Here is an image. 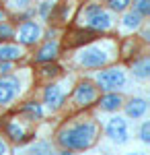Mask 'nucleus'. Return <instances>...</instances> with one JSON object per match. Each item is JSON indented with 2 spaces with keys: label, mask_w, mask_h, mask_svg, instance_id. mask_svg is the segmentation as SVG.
<instances>
[{
  "label": "nucleus",
  "mask_w": 150,
  "mask_h": 155,
  "mask_svg": "<svg viewBox=\"0 0 150 155\" xmlns=\"http://www.w3.org/2000/svg\"><path fill=\"white\" fill-rule=\"evenodd\" d=\"M99 134H101V126L97 120H66L56 130L54 143L66 151H86L97 143Z\"/></svg>",
  "instance_id": "1"
},
{
  "label": "nucleus",
  "mask_w": 150,
  "mask_h": 155,
  "mask_svg": "<svg viewBox=\"0 0 150 155\" xmlns=\"http://www.w3.org/2000/svg\"><path fill=\"white\" fill-rule=\"evenodd\" d=\"M117 58V44L109 37H103V41L99 44V39H95L91 44L78 48V54L74 56V64L82 71H99L103 66H109Z\"/></svg>",
  "instance_id": "2"
},
{
  "label": "nucleus",
  "mask_w": 150,
  "mask_h": 155,
  "mask_svg": "<svg viewBox=\"0 0 150 155\" xmlns=\"http://www.w3.org/2000/svg\"><path fill=\"white\" fill-rule=\"evenodd\" d=\"M76 19V25H82V27H89L97 33H107L113 29V15L111 11H107L101 2H86V4H80L78 11L74 15Z\"/></svg>",
  "instance_id": "3"
},
{
  "label": "nucleus",
  "mask_w": 150,
  "mask_h": 155,
  "mask_svg": "<svg viewBox=\"0 0 150 155\" xmlns=\"http://www.w3.org/2000/svg\"><path fill=\"white\" fill-rule=\"evenodd\" d=\"M0 120H2V122H0V130L4 132V137H6L8 143L23 147V145H27L29 141L35 139L33 132H29L23 126V122L19 120V114H17V112H14V114H6V116H2Z\"/></svg>",
  "instance_id": "4"
},
{
  "label": "nucleus",
  "mask_w": 150,
  "mask_h": 155,
  "mask_svg": "<svg viewBox=\"0 0 150 155\" xmlns=\"http://www.w3.org/2000/svg\"><path fill=\"white\" fill-rule=\"evenodd\" d=\"M99 87L91 79H80L72 89V106L76 110H89L95 106L97 97H99Z\"/></svg>",
  "instance_id": "5"
},
{
  "label": "nucleus",
  "mask_w": 150,
  "mask_h": 155,
  "mask_svg": "<svg viewBox=\"0 0 150 155\" xmlns=\"http://www.w3.org/2000/svg\"><path fill=\"white\" fill-rule=\"evenodd\" d=\"M99 35H101V33L92 31L89 27H82V25L68 27L66 33H64V37H62V41H60V46L64 50H78V48H82V46L95 41V39H99Z\"/></svg>",
  "instance_id": "6"
},
{
  "label": "nucleus",
  "mask_w": 150,
  "mask_h": 155,
  "mask_svg": "<svg viewBox=\"0 0 150 155\" xmlns=\"http://www.w3.org/2000/svg\"><path fill=\"white\" fill-rule=\"evenodd\" d=\"M99 91H119L126 87V72L119 66H103L95 77Z\"/></svg>",
  "instance_id": "7"
},
{
  "label": "nucleus",
  "mask_w": 150,
  "mask_h": 155,
  "mask_svg": "<svg viewBox=\"0 0 150 155\" xmlns=\"http://www.w3.org/2000/svg\"><path fill=\"white\" fill-rule=\"evenodd\" d=\"M43 37V27L37 23L35 19L21 21L19 27L14 29V39L17 44H21L23 48H35Z\"/></svg>",
  "instance_id": "8"
},
{
  "label": "nucleus",
  "mask_w": 150,
  "mask_h": 155,
  "mask_svg": "<svg viewBox=\"0 0 150 155\" xmlns=\"http://www.w3.org/2000/svg\"><path fill=\"white\" fill-rule=\"evenodd\" d=\"M23 91V83L17 74L6 72V74H0V107H8L21 95Z\"/></svg>",
  "instance_id": "9"
},
{
  "label": "nucleus",
  "mask_w": 150,
  "mask_h": 155,
  "mask_svg": "<svg viewBox=\"0 0 150 155\" xmlns=\"http://www.w3.org/2000/svg\"><path fill=\"white\" fill-rule=\"evenodd\" d=\"M43 106H45L47 112H52V114H56L60 112L64 104H66V91L62 89V85L56 83V81H49L45 83V89H43V101H41Z\"/></svg>",
  "instance_id": "10"
},
{
  "label": "nucleus",
  "mask_w": 150,
  "mask_h": 155,
  "mask_svg": "<svg viewBox=\"0 0 150 155\" xmlns=\"http://www.w3.org/2000/svg\"><path fill=\"white\" fill-rule=\"evenodd\" d=\"M78 6H80V4H76V0H60L58 4H54L47 23L58 25V27L72 23V19H74L76 11H78Z\"/></svg>",
  "instance_id": "11"
},
{
  "label": "nucleus",
  "mask_w": 150,
  "mask_h": 155,
  "mask_svg": "<svg viewBox=\"0 0 150 155\" xmlns=\"http://www.w3.org/2000/svg\"><path fill=\"white\" fill-rule=\"evenodd\" d=\"M105 134L111 143L126 145L130 141V130H127V120L123 116H111L105 124Z\"/></svg>",
  "instance_id": "12"
},
{
  "label": "nucleus",
  "mask_w": 150,
  "mask_h": 155,
  "mask_svg": "<svg viewBox=\"0 0 150 155\" xmlns=\"http://www.w3.org/2000/svg\"><path fill=\"white\" fill-rule=\"evenodd\" d=\"M60 54H62V46H60V39H58V37L43 39V44L35 50L33 62H35V64H41V62H52V60H58Z\"/></svg>",
  "instance_id": "13"
},
{
  "label": "nucleus",
  "mask_w": 150,
  "mask_h": 155,
  "mask_svg": "<svg viewBox=\"0 0 150 155\" xmlns=\"http://www.w3.org/2000/svg\"><path fill=\"white\" fill-rule=\"evenodd\" d=\"M123 101H126V97L121 95L119 91H101L99 97H97V101H95V106L99 107V110H103V112H119L121 106H123Z\"/></svg>",
  "instance_id": "14"
},
{
  "label": "nucleus",
  "mask_w": 150,
  "mask_h": 155,
  "mask_svg": "<svg viewBox=\"0 0 150 155\" xmlns=\"http://www.w3.org/2000/svg\"><path fill=\"white\" fill-rule=\"evenodd\" d=\"M127 66H130V71L132 74L140 79V81H146L150 77V58L146 52H140L138 56H134V58L127 62Z\"/></svg>",
  "instance_id": "15"
},
{
  "label": "nucleus",
  "mask_w": 150,
  "mask_h": 155,
  "mask_svg": "<svg viewBox=\"0 0 150 155\" xmlns=\"http://www.w3.org/2000/svg\"><path fill=\"white\" fill-rule=\"evenodd\" d=\"M140 52H144V48L140 46L138 37H123L121 44H117V56L123 62H130L134 56H138Z\"/></svg>",
  "instance_id": "16"
},
{
  "label": "nucleus",
  "mask_w": 150,
  "mask_h": 155,
  "mask_svg": "<svg viewBox=\"0 0 150 155\" xmlns=\"http://www.w3.org/2000/svg\"><path fill=\"white\" fill-rule=\"evenodd\" d=\"M123 112H126L127 118H134V120H140L146 116V112H148V101L144 99V97H130L123 101Z\"/></svg>",
  "instance_id": "17"
},
{
  "label": "nucleus",
  "mask_w": 150,
  "mask_h": 155,
  "mask_svg": "<svg viewBox=\"0 0 150 155\" xmlns=\"http://www.w3.org/2000/svg\"><path fill=\"white\" fill-rule=\"evenodd\" d=\"M62 72H64V68L58 64V60H52V62H41L39 68L35 71V77L41 83H49V81H56L58 77H62Z\"/></svg>",
  "instance_id": "18"
},
{
  "label": "nucleus",
  "mask_w": 150,
  "mask_h": 155,
  "mask_svg": "<svg viewBox=\"0 0 150 155\" xmlns=\"http://www.w3.org/2000/svg\"><path fill=\"white\" fill-rule=\"evenodd\" d=\"M17 114L21 118H25V122H39L43 118V104H39L35 99H29V101L21 104V107L17 110Z\"/></svg>",
  "instance_id": "19"
},
{
  "label": "nucleus",
  "mask_w": 150,
  "mask_h": 155,
  "mask_svg": "<svg viewBox=\"0 0 150 155\" xmlns=\"http://www.w3.org/2000/svg\"><path fill=\"white\" fill-rule=\"evenodd\" d=\"M25 58V48L17 41H0V60H8V62H21Z\"/></svg>",
  "instance_id": "20"
},
{
  "label": "nucleus",
  "mask_w": 150,
  "mask_h": 155,
  "mask_svg": "<svg viewBox=\"0 0 150 155\" xmlns=\"http://www.w3.org/2000/svg\"><path fill=\"white\" fill-rule=\"evenodd\" d=\"M142 23H144V17L138 11H134L132 6L121 12V21H119L121 29H126V31H138L140 27H142Z\"/></svg>",
  "instance_id": "21"
},
{
  "label": "nucleus",
  "mask_w": 150,
  "mask_h": 155,
  "mask_svg": "<svg viewBox=\"0 0 150 155\" xmlns=\"http://www.w3.org/2000/svg\"><path fill=\"white\" fill-rule=\"evenodd\" d=\"M105 4H107V11L121 15L123 11H127L132 6V0H105Z\"/></svg>",
  "instance_id": "22"
},
{
  "label": "nucleus",
  "mask_w": 150,
  "mask_h": 155,
  "mask_svg": "<svg viewBox=\"0 0 150 155\" xmlns=\"http://www.w3.org/2000/svg\"><path fill=\"white\" fill-rule=\"evenodd\" d=\"M8 39H14V25L6 21H0V41H8Z\"/></svg>",
  "instance_id": "23"
},
{
  "label": "nucleus",
  "mask_w": 150,
  "mask_h": 155,
  "mask_svg": "<svg viewBox=\"0 0 150 155\" xmlns=\"http://www.w3.org/2000/svg\"><path fill=\"white\" fill-rule=\"evenodd\" d=\"M52 149H54V143L52 141H35L29 147L31 153H52Z\"/></svg>",
  "instance_id": "24"
},
{
  "label": "nucleus",
  "mask_w": 150,
  "mask_h": 155,
  "mask_svg": "<svg viewBox=\"0 0 150 155\" xmlns=\"http://www.w3.org/2000/svg\"><path fill=\"white\" fill-rule=\"evenodd\" d=\"M132 8L138 11L146 19V17H150V0H132Z\"/></svg>",
  "instance_id": "25"
},
{
  "label": "nucleus",
  "mask_w": 150,
  "mask_h": 155,
  "mask_svg": "<svg viewBox=\"0 0 150 155\" xmlns=\"http://www.w3.org/2000/svg\"><path fill=\"white\" fill-rule=\"evenodd\" d=\"M52 8H54V4H52V2H47V0H43V2H39V6H37V11H35V12L41 17V21H49Z\"/></svg>",
  "instance_id": "26"
},
{
  "label": "nucleus",
  "mask_w": 150,
  "mask_h": 155,
  "mask_svg": "<svg viewBox=\"0 0 150 155\" xmlns=\"http://www.w3.org/2000/svg\"><path fill=\"white\" fill-rule=\"evenodd\" d=\"M140 141L144 145H150V122H142V126H140Z\"/></svg>",
  "instance_id": "27"
},
{
  "label": "nucleus",
  "mask_w": 150,
  "mask_h": 155,
  "mask_svg": "<svg viewBox=\"0 0 150 155\" xmlns=\"http://www.w3.org/2000/svg\"><path fill=\"white\" fill-rule=\"evenodd\" d=\"M11 2V6L14 8V11H23V8H27V6H31L35 0H8Z\"/></svg>",
  "instance_id": "28"
},
{
  "label": "nucleus",
  "mask_w": 150,
  "mask_h": 155,
  "mask_svg": "<svg viewBox=\"0 0 150 155\" xmlns=\"http://www.w3.org/2000/svg\"><path fill=\"white\" fill-rule=\"evenodd\" d=\"M14 71V62H8V60H0V74H6V72Z\"/></svg>",
  "instance_id": "29"
},
{
  "label": "nucleus",
  "mask_w": 150,
  "mask_h": 155,
  "mask_svg": "<svg viewBox=\"0 0 150 155\" xmlns=\"http://www.w3.org/2000/svg\"><path fill=\"white\" fill-rule=\"evenodd\" d=\"M58 35V25H52V27H47L45 31H43V37L41 39H52V37Z\"/></svg>",
  "instance_id": "30"
},
{
  "label": "nucleus",
  "mask_w": 150,
  "mask_h": 155,
  "mask_svg": "<svg viewBox=\"0 0 150 155\" xmlns=\"http://www.w3.org/2000/svg\"><path fill=\"white\" fill-rule=\"evenodd\" d=\"M8 151H11V145H8V141H6V139H0V155L8 153Z\"/></svg>",
  "instance_id": "31"
},
{
  "label": "nucleus",
  "mask_w": 150,
  "mask_h": 155,
  "mask_svg": "<svg viewBox=\"0 0 150 155\" xmlns=\"http://www.w3.org/2000/svg\"><path fill=\"white\" fill-rule=\"evenodd\" d=\"M6 19H8V12L4 8H0V21H6Z\"/></svg>",
  "instance_id": "32"
}]
</instances>
